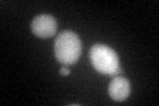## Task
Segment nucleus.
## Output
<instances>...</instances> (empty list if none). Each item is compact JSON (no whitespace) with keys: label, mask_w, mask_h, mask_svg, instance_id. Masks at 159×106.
<instances>
[{"label":"nucleus","mask_w":159,"mask_h":106,"mask_svg":"<svg viewBox=\"0 0 159 106\" xmlns=\"http://www.w3.org/2000/svg\"><path fill=\"white\" fill-rule=\"evenodd\" d=\"M31 29L34 36L40 39H48L56 35L57 32V21L51 15H39L31 23Z\"/></svg>","instance_id":"7ed1b4c3"},{"label":"nucleus","mask_w":159,"mask_h":106,"mask_svg":"<svg viewBox=\"0 0 159 106\" xmlns=\"http://www.w3.org/2000/svg\"><path fill=\"white\" fill-rule=\"evenodd\" d=\"M89 58L93 65V68L101 74L116 77L122 73V68L119 65V58L116 50L107 47L105 44H96L93 45Z\"/></svg>","instance_id":"f03ea898"},{"label":"nucleus","mask_w":159,"mask_h":106,"mask_svg":"<svg viewBox=\"0 0 159 106\" xmlns=\"http://www.w3.org/2000/svg\"><path fill=\"white\" fill-rule=\"evenodd\" d=\"M82 52V43L77 33L72 31H62L58 33L54 41V56L56 60L69 67L78 61Z\"/></svg>","instance_id":"f257e3e1"},{"label":"nucleus","mask_w":159,"mask_h":106,"mask_svg":"<svg viewBox=\"0 0 159 106\" xmlns=\"http://www.w3.org/2000/svg\"><path fill=\"white\" fill-rule=\"evenodd\" d=\"M130 82H129L127 78L122 77V76H116L111 80V82L109 84V95H110L111 99L118 101V102L125 101L130 94Z\"/></svg>","instance_id":"20e7f679"},{"label":"nucleus","mask_w":159,"mask_h":106,"mask_svg":"<svg viewBox=\"0 0 159 106\" xmlns=\"http://www.w3.org/2000/svg\"><path fill=\"white\" fill-rule=\"evenodd\" d=\"M60 74L64 76V77H65V76H69V74H70V69H69V67H65V65H64V67L60 69Z\"/></svg>","instance_id":"39448f33"}]
</instances>
